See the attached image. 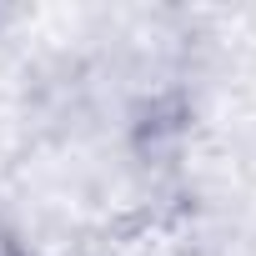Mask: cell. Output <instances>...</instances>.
I'll use <instances>...</instances> for the list:
<instances>
[{
  "label": "cell",
  "mask_w": 256,
  "mask_h": 256,
  "mask_svg": "<svg viewBox=\"0 0 256 256\" xmlns=\"http://www.w3.org/2000/svg\"><path fill=\"white\" fill-rule=\"evenodd\" d=\"M0 256H30V251H26V241H20V231H16L6 216H0Z\"/></svg>",
  "instance_id": "obj_1"
}]
</instances>
